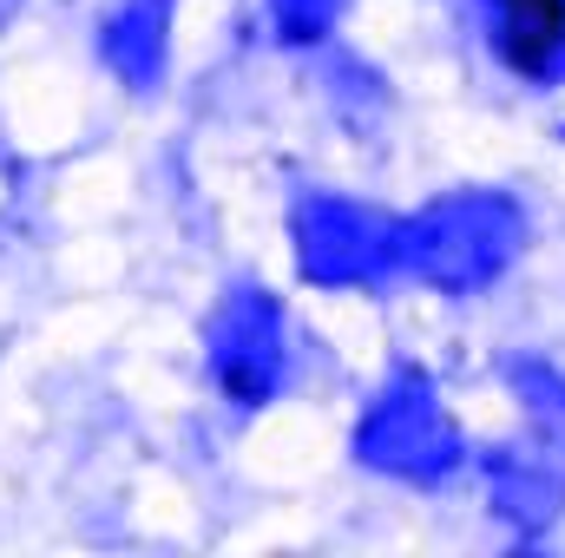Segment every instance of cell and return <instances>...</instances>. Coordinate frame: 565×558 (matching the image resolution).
I'll use <instances>...</instances> for the list:
<instances>
[{"instance_id": "cell-1", "label": "cell", "mask_w": 565, "mask_h": 558, "mask_svg": "<svg viewBox=\"0 0 565 558\" xmlns=\"http://www.w3.org/2000/svg\"><path fill=\"white\" fill-rule=\"evenodd\" d=\"M500 53L520 73H546L565 53V0H500Z\"/></svg>"}]
</instances>
